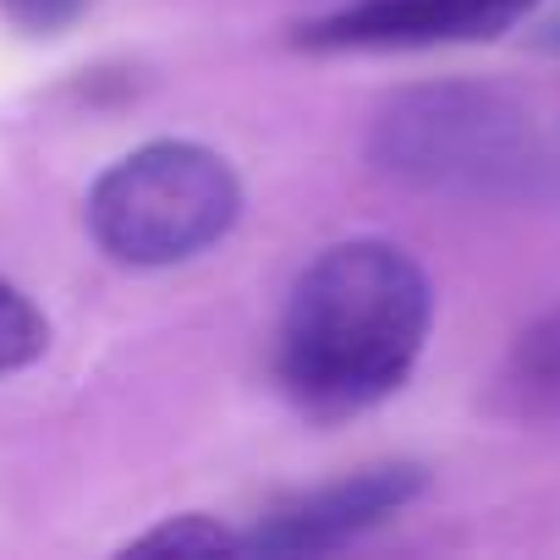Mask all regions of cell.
Segmentation results:
<instances>
[{
	"instance_id": "1",
	"label": "cell",
	"mask_w": 560,
	"mask_h": 560,
	"mask_svg": "<svg viewBox=\"0 0 560 560\" xmlns=\"http://www.w3.org/2000/svg\"><path fill=\"white\" fill-rule=\"evenodd\" d=\"M429 275L396 242H336L287 298L275 374L308 418H352L401 390L429 341Z\"/></svg>"
},
{
	"instance_id": "2",
	"label": "cell",
	"mask_w": 560,
	"mask_h": 560,
	"mask_svg": "<svg viewBox=\"0 0 560 560\" xmlns=\"http://www.w3.org/2000/svg\"><path fill=\"white\" fill-rule=\"evenodd\" d=\"M374 160L401 182L456 198H533L549 165L533 116L478 83L401 94L374 127Z\"/></svg>"
},
{
	"instance_id": "3",
	"label": "cell",
	"mask_w": 560,
	"mask_h": 560,
	"mask_svg": "<svg viewBox=\"0 0 560 560\" xmlns=\"http://www.w3.org/2000/svg\"><path fill=\"white\" fill-rule=\"evenodd\" d=\"M242 209L236 171L203 143H143L89 192L94 242L132 269L187 264L214 247Z\"/></svg>"
},
{
	"instance_id": "4",
	"label": "cell",
	"mask_w": 560,
	"mask_h": 560,
	"mask_svg": "<svg viewBox=\"0 0 560 560\" xmlns=\"http://www.w3.org/2000/svg\"><path fill=\"white\" fill-rule=\"evenodd\" d=\"M418 494H423V467H412V462L363 467L341 483H325V489H314L292 505L269 511L253 533H242V555H325V549H341V544L363 538L369 527H380L385 516H396Z\"/></svg>"
},
{
	"instance_id": "5",
	"label": "cell",
	"mask_w": 560,
	"mask_h": 560,
	"mask_svg": "<svg viewBox=\"0 0 560 560\" xmlns=\"http://www.w3.org/2000/svg\"><path fill=\"white\" fill-rule=\"evenodd\" d=\"M533 0H352L347 12L308 23V50H418L451 39L505 34Z\"/></svg>"
},
{
	"instance_id": "6",
	"label": "cell",
	"mask_w": 560,
	"mask_h": 560,
	"mask_svg": "<svg viewBox=\"0 0 560 560\" xmlns=\"http://www.w3.org/2000/svg\"><path fill=\"white\" fill-rule=\"evenodd\" d=\"M45 347H50V319L12 280H0V374H18V369L39 363Z\"/></svg>"
},
{
	"instance_id": "7",
	"label": "cell",
	"mask_w": 560,
	"mask_h": 560,
	"mask_svg": "<svg viewBox=\"0 0 560 560\" xmlns=\"http://www.w3.org/2000/svg\"><path fill=\"white\" fill-rule=\"evenodd\" d=\"M132 549H165V555H242V538L225 533L209 516H176L143 538H132Z\"/></svg>"
},
{
	"instance_id": "8",
	"label": "cell",
	"mask_w": 560,
	"mask_h": 560,
	"mask_svg": "<svg viewBox=\"0 0 560 560\" xmlns=\"http://www.w3.org/2000/svg\"><path fill=\"white\" fill-rule=\"evenodd\" d=\"M522 380L533 390H560V314L544 319L527 341H522Z\"/></svg>"
},
{
	"instance_id": "9",
	"label": "cell",
	"mask_w": 560,
	"mask_h": 560,
	"mask_svg": "<svg viewBox=\"0 0 560 560\" xmlns=\"http://www.w3.org/2000/svg\"><path fill=\"white\" fill-rule=\"evenodd\" d=\"M0 12H7L23 34H61L89 12V0H0Z\"/></svg>"
}]
</instances>
